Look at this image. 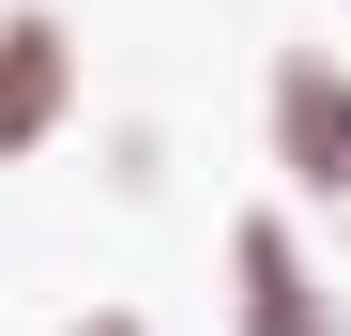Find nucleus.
Listing matches in <instances>:
<instances>
[{
	"instance_id": "20e7f679",
	"label": "nucleus",
	"mask_w": 351,
	"mask_h": 336,
	"mask_svg": "<svg viewBox=\"0 0 351 336\" xmlns=\"http://www.w3.org/2000/svg\"><path fill=\"white\" fill-rule=\"evenodd\" d=\"M77 336H138V321H123V306H77Z\"/></svg>"
},
{
	"instance_id": "f257e3e1",
	"label": "nucleus",
	"mask_w": 351,
	"mask_h": 336,
	"mask_svg": "<svg viewBox=\"0 0 351 336\" xmlns=\"http://www.w3.org/2000/svg\"><path fill=\"white\" fill-rule=\"evenodd\" d=\"M260 123H275V184L306 214H351V62L336 46H290L275 92H260Z\"/></svg>"
},
{
	"instance_id": "f03ea898",
	"label": "nucleus",
	"mask_w": 351,
	"mask_h": 336,
	"mask_svg": "<svg viewBox=\"0 0 351 336\" xmlns=\"http://www.w3.org/2000/svg\"><path fill=\"white\" fill-rule=\"evenodd\" d=\"M229 336H351L290 214H245V230H229Z\"/></svg>"
},
{
	"instance_id": "7ed1b4c3",
	"label": "nucleus",
	"mask_w": 351,
	"mask_h": 336,
	"mask_svg": "<svg viewBox=\"0 0 351 336\" xmlns=\"http://www.w3.org/2000/svg\"><path fill=\"white\" fill-rule=\"evenodd\" d=\"M62 123H77V31L46 16V0H16V16H0V168L46 153Z\"/></svg>"
}]
</instances>
